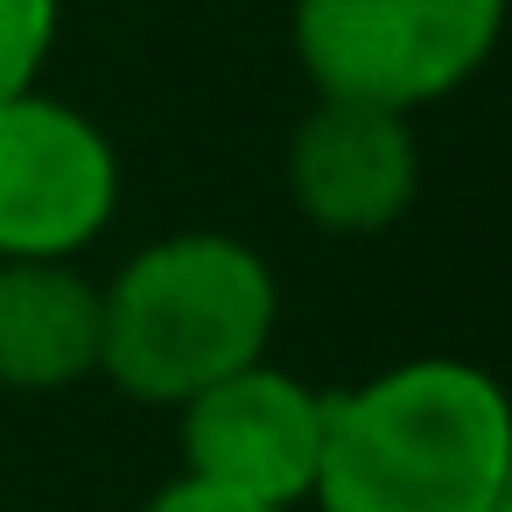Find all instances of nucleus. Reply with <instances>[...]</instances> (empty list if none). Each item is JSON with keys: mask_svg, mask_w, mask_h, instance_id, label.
I'll list each match as a JSON object with an SVG mask.
<instances>
[{"mask_svg": "<svg viewBox=\"0 0 512 512\" xmlns=\"http://www.w3.org/2000/svg\"><path fill=\"white\" fill-rule=\"evenodd\" d=\"M281 323L274 267L232 232H176L141 246L99 288V372L148 407H183L211 379L267 358Z\"/></svg>", "mask_w": 512, "mask_h": 512, "instance_id": "2", "label": "nucleus"}, {"mask_svg": "<svg viewBox=\"0 0 512 512\" xmlns=\"http://www.w3.org/2000/svg\"><path fill=\"white\" fill-rule=\"evenodd\" d=\"M421 183V148L407 113L316 99L288 134V197L330 239H372L407 218Z\"/></svg>", "mask_w": 512, "mask_h": 512, "instance_id": "6", "label": "nucleus"}, {"mask_svg": "<svg viewBox=\"0 0 512 512\" xmlns=\"http://www.w3.org/2000/svg\"><path fill=\"white\" fill-rule=\"evenodd\" d=\"M99 372V288L71 260H0V386L64 393Z\"/></svg>", "mask_w": 512, "mask_h": 512, "instance_id": "7", "label": "nucleus"}, {"mask_svg": "<svg viewBox=\"0 0 512 512\" xmlns=\"http://www.w3.org/2000/svg\"><path fill=\"white\" fill-rule=\"evenodd\" d=\"M57 0H0V99L36 92L43 57L57 50Z\"/></svg>", "mask_w": 512, "mask_h": 512, "instance_id": "8", "label": "nucleus"}, {"mask_svg": "<svg viewBox=\"0 0 512 512\" xmlns=\"http://www.w3.org/2000/svg\"><path fill=\"white\" fill-rule=\"evenodd\" d=\"M183 477L232 491L246 505L288 512L316 491V456H323V393L302 386L295 372H274L267 358L211 379L183 407Z\"/></svg>", "mask_w": 512, "mask_h": 512, "instance_id": "5", "label": "nucleus"}, {"mask_svg": "<svg viewBox=\"0 0 512 512\" xmlns=\"http://www.w3.org/2000/svg\"><path fill=\"white\" fill-rule=\"evenodd\" d=\"M316 512H505L512 414L484 365L407 358L323 393Z\"/></svg>", "mask_w": 512, "mask_h": 512, "instance_id": "1", "label": "nucleus"}, {"mask_svg": "<svg viewBox=\"0 0 512 512\" xmlns=\"http://www.w3.org/2000/svg\"><path fill=\"white\" fill-rule=\"evenodd\" d=\"M120 211V148L64 99H0V260H78Z\"/></svg>", "mask_w": 512, "mask_h": 512, "instance_id": "4", "label": "nucleus"}, {"mask_svg": "<svg viewBox=\"0 0 512 512\" xmlns=\"http://www.w3.org/2000/svg\"><path fill=\"white\" fill-rule=\"evenodd\" d=\"M288 29L316 99L414 113L491 64L505 0H295Z\"/></svg>", "mask_w": 512, "mask_h": 512, "instance_id": "3", "label": "nucleus"}, {"mask_svg": "<svg viewBox=\"0 0 512 512\" xmlns=\"http://www.w3.org/2000/svg\"><path fill=\"white\" fill-rule=\"evenodd\" d=\"M148 512H267V505H246V498H232V491H211V484H197V477H176V484H162V491L148 498Z\"/></svg>", "mask_w": 512, "mask_h": 512, "instance_id": "9", "label": "nucleus"}]
</instances>
